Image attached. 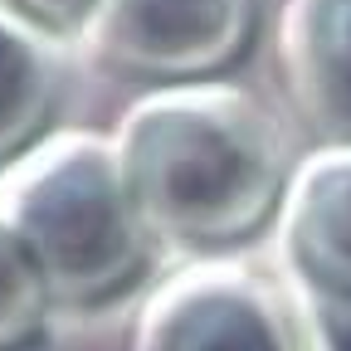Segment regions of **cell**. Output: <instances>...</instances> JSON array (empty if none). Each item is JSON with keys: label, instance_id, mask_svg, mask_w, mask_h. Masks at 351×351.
<instances>
[{"label": "cell", "instance_id": "1", "mask_svg": "<svg viewBox=\"0 0 351 351\" xmlns=\"http://www.w3.org/2000/svg\"><path fill=\"white\" fill-rule=\"evenodd\" d=\"M108 137L161 254H244L258 234H274L298 156L249 88L230 78L152 88Z\"/></svg>", "mask_w": 351, "mask_h": 351}, {"label": "cell", "instance_id": "7", "mask_svg": "<svg viewBox=\"0 0 351 351\" xmlns=\"http://www.w3.org/2000/svg\"><path fill=\"white\" fill-rule=\"evenodd\" d=\"M49 29L0 5V171L49 137L64 93V54Z\"/></svg>", "mask_w": 351, "mask_h": 351}, {"label": "cell", "instance_id": "3", "mask_svg": "<svg viewBox=\"0 0 351 351\" xmlns=\"http://www.w3.org/2000/svg\"><path fill=\"white\" fill-rule=\"evenodd\" d=\"M127 351H327V337L278 263L215 254L147 288Z\"/></svg>", "mask_w": 351, "mask_h": 351}, {"label": "cell", "instance_id": "5", "mask_svg": "<svg viewBox=\"0 0 351 351\" xmlns=\"http://www.w3.org/2000/svg\"><path fill=\"white\" fill-rule=\"evenodd\" d=\"M274 263L317 322H351V147L298 156L274 219Z\"/></svg>", "mask_w": 351, "mask_h": 351}, {"label": "cell", "instance_id": "9", "mask_svg": "<svg viewBox=\"0 0 351 351\" xmlns=\"http://www.w3.org/2000/svg\"><path fill=\"white\" fill-rule=\"evenodd\" d=\"M0 5H10L15 15L34 20L39 29H49L54 39H78L83 20L93 15L98 0H0Z\"/></svg>", "mask_w": 351, "mask_h": 351}, {"label": "cell", "instance_id": "6", "mask_svg": "<svg viewBox=\"0 0 351 351\" xmlns=\"http://www.w3.org/2000/svg\"><path fill=\"white\" fill-rule=\"evenodd\" d=\"M278 69L293 112L317 147H351V0H288Z\"/></svg>", "mask_w": 351, "mask_h": 351}, {"label": "cell", "instance_id": "2", "mask_svg": "<svg viewBox=\"0 0 351 351\" xmlns=\"http://www.w3.org/2000/svg\"><path fill=\"white\" fill-rule=\"evenodd\" d=\"M0 215L25 239L59 313H103L161 263L108 132L78 127L34 142L0 176Z\"/></svg>", "mask_w": 351, "mask_h": 351}, {"label": "cell", "instance_id": "8", "mask_svg": "<svg viewBox=\"0 0 351 351\" xmlns=\"http://www.w3.org/2000/svg\"><path fill=\"white\" fill-rule=\"evenodd\" d=\"M54 298L44 283L39 263L29 258L25 239L0 215V351H39L49 341Z\"/></svg>", "mask_w": 351, "mask_h": 351}, {"label": "cell", "instance_id": "4", "mask_svg": "<svg viewBox=\"0 0 351 351\" xmlns=\"http://www.w3.org/2000/svg\"><path fill=\"white\" fill-rule=\"evenodd\" d=\"M258 0H98L78 39L103 69L152 88L225 78L249 49Z\"/></svg>", "mask_w": 351, "mask_h": 351}]
</instances>
